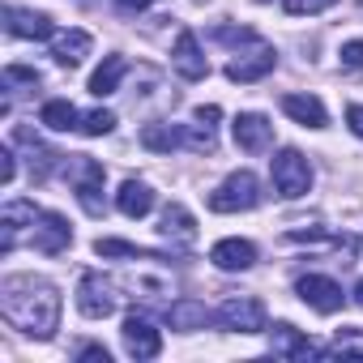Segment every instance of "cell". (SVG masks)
<instances>
[{
	"mask_svg": "<svg viewBox=\"0 0 363 363\" xmlns=\"http://www.w3.org/2000/svg\"><path fill=\"white\" fill-rule=\"evenodd\" d=\"M0 316L26 337H52L60 329V291L30 274H9L0 282Z\"/></svg>",
	"mask_w": 363,
	"mask_h": 363,
	"instance_id": "obj_1",
	"label": "cell"
},
{
	"mask_svg": "<svg viewBox=\"0 0 363 363\" xmlns=\"http://www.w3.org/2000/svg\"><path fill=\"white\" fill-rule=\"evenodd\" d=\"M257 206H261V179L252 171H231L210 193V210L214 214H240V210H257Z\"/></svg>",
	"mask_w": 363,
	"mask_h": 363,
	"instance_id": "obj_2",
	"label": "cell"
},
{
	"mask_svg": "<svg viewBox=\"0 0 363 363\" xmlns=\"http://www.w3.org/2000/svg\"><path fill=\"white\" fill-rule=\"evenodd\" d=\"M269 171H274L278 197H286V201H299V197L312 189V162H308L299 150H278V154L269 158Z\"/></svg>",
	"mask_w": 363,
	"mask_h": 363,
	"instance_id": "obj_3",
	"label": "cell"
},
{
	"mask_svg": "<svg viewBox=\"0 0 363 363\" xmlns=\"http://www.w3.org/2000/svg\"><path fill=\"white\" fill-rule=\"evenodd\" d=\"M69 175H73V193H77L82 210H86L90 218H103V179H107L103 162H99V158H86V154H77V158H73V167H69Z\"/></svg>",
	"mask_w": 363,
	"mask_h": 363,
	"instance_id": "obj_4",
	"label": "cell"
},
{
	"mask_svg": "<svg viewBox=\"0 0 363 363\" xmlns=\"http://www.w3.org/2000/svg\"><path fill=\"white\" fill-rule=\"evenodd\" d=\"M274 65H278V52H274L269 43L252 39L244 52H235V60L227 65V77H231V82H240V86H248V82L269 77V73H274Z\"/></svg>",
	"mask_w": 363,
	"mask_h": 363,
	"instance_id": "obj_5",
	"label": "cell"
},
{
	"mask_svg": "<svg viewBox=\"0 0 363 363\" xmlns=\"http://www.w3.org/2000/svg\"><path fill=\"white\" fill-rule=\"evenodd\" d=\"M77 308L90 316V320H103L120 308V295H116V282H107L103 274H86L77 282Z\"/></svg>",
	"mask_w": 363,
	"mask_h": 363,
	"instance_id": "obj_6",
	"label": "cell"
},
{
	"mask_svg": "<svg viewBox=\"0 0 363 363\" xmlns=\"http://www.w3.org/2000/svg\"><path fill=\"white\" fill-rule=\"evenodd\" d=\"M218 325L231 329V333H261L265 329V303L252 299V295H231L218 308Z\"/></svg>",
	"mask_w": 363,
	"mask_h": 363,
	"instance_id": "obj_7",
	"label": "cell"
},
{
	"mask_svg": "<svg viewBox=\"0 0 363 363\" xmlns=\"http://www.w3.org/2000/svg\"><path fill=\"white\" fill-rule=\"evenodd\" d=\"M120 337H124V350H128V359H158V350H162V333L154 329V320L150 316H124V329H120Z\"/></svg>",
	"mask_w": 363,
	"mask_h": 363,
	"instance_id": "obj_8",
	"label": "cell"
},
{
	"mask_svg": "<svg viewBox=\"0 0 363 363\" xmlns=\"http://www.w3.org/2000/svg\"><path fill=\"white\" fill-rule=\"evenodd\" d=\"M30 244H35L43 257H56V252H65V248L73 244V227L65 223V214L39 210V223H35V231H30Z\"/></svg>",
	"mask_w": 363,
	"mask_h": 363,
	"instance_id": "obj_9",
	"label": "cell"
},
{
	"mask_svg": "<svg viewBox=\"0 0 363 363\" xmlns=\"http://www.w3.org/2000/svg\"><path fill=\"white\" fill-rule=\"evenodd\" d=\"M295 291H299V299H303L308 308H316L320 316H329V312H337V308L346 303L342 286H337L333 278H325V274H303V278L295 282Z\"/></svg>",
	"mask_w": 363,
	"mask_h": 363,
	"instance_id": "obj_10",
	"label": "cell"
},
{
	"mask_svg": "<svg viewBox=\"0 0 363 363\" xmlns=\"http://www.w3.org/2000/svg\"><path fill=\"white\" fill-rule=\"evenodd\" d=\"M231 133H235V145L244 154H265L274 145V124L261 111H240L235 124H231Z\"/></svg>",
	"mask_w": 363,
	"mask_h": 363,
	"instance_id": "obj_11",
	"label": "cell"
},
{
	"mask_svg": "<svg viewBox=\"0 0 363 363\" xmlns=\"http://www.w3.org/2000/svg\"><path fill=\"white\" fill-rule=\"evenodd\" d=\"M171 65H175V73L184 77V82H201V77H210V60H206V52H201V43H197L193 30H179L175 48H171Z\"/></svg>",
	"mask_w": 363,
	"mask_h": 363,
	"instance_id": "obj_12",
	"label": "cell"
},
{
	"mask_svg": "<svg viewBox=\"0 0 363 363\" xmlns=\"http://www.w3.org/2000/svg\"><path fill=\"white\" fill-rule=\"evenodd\" d=\"M158 235H162L171 248H193V244H197V218H193L184 206H167L162 218H158Z\"/></svg>",
	"mask_w": 363,
	"mask_h": 363,
	"instance_id": "obj_13",
	"label": "cell"
},
{
	"mask_svg": "<svg viewBox=\"0 0 363 363\" xmlns=\"http://www.w3.org/2000/svg\"><path fill=\"white\" fill-rule=\"evenodd\" d=\"M218 107L210 103V107H197L193 111V124L184 128V145L189 150H197V154H214V145H218Z\"/></svg>",
	"mask_w": 363,
	"mask_h": 363,
	"instance_id": "obj_14",
	"label": "cell"
},
{
	"mask_svg": "<svg viewBox=\"0 0 363 363\" xmlns=\"http://www.w3.org/2000/svg\"><path fill=\"white\" fill-rule=\"evenodd\" d=\"M210 261H214L223 274H244V269L257 265V248H252L248 240H218L214 252H210Z\"/></svg>",
	"mask_w": 363,
	"mask_h": 363,
	"instance_id": "obj_15",
	"label": "cell"
},
{
	"mask_svg": "<svg viewBox=\"0 0 363 363\" xmlns=\"http://www.w3.org/2000/svg\"><path fill=\"white\" fill-rule=\"evenodd\" d=\"M35 218H39V210L30 201H9L0 210V252H13L22 240V223H35Z\"/></svg>",
	"mask_w": 363,
	"mask_h": 363,
	"instance_id": "obj_16",
	"label": "cell"
},
{
	"mask_svg": "<svg viewBox=\"0 0 363 363\" xmlns=\"http://www.w3.org/2000/svg\"><path fill=\"white\" fill-rule=\"evenodd\" d=\"M116 210L124 218H145L154 210V189L145 184V179H124L120 193H116Z\"/></svg>",
	"mask_w": 363,
	"mask_h": 363,
	"instance_id": "obj_17",
	"label": "cell"
},
{
	"mask_svg": "<svg viewBox=\"0 0 363 363\" xmlns=\"http://www.w3.org/2000/svg\"><path fill=\"white\" fill-rule=\"evenodd\" d=\"M167 320H171V329H179V333H193V329H206L210 320H218L201 299H175L171 308H167Z\"/></svg>",
	"mask_w": 363,
	"mask_h": 363,
	"instance_id": "obj_18",
	"label": "cell"
},
{
	"mask_svg": "<svg viewBox=\"0 0 363 363\" xmlns=\"http://www.w3.org/2000/svg\"><path fill=\"white\" fill-rule=\"evenodd\" d=\"M282 111H286L295 124H303V128H325V124H329V111H325V103H320L316 94H286V99H282Z\"/></svg>",
	"mask_w": 363,
	"mask_h": 363,
	"instance_id": "obj_19",
	"label": "cell"
},
{
	"mask_svg": "<svg viewBox=\"0 0 363 363\" xmlns=\"http://www.w3.org/2000/svg\"><path fill=\"white\" fill-rule=\"evenodd\" d=\"M5 30L18 39H52V22L48 13H30V9H5Z\"/></svg>",
	"mask_w": 363,
	"mask_h": 363,
	"instance_id": "obj_20",
	"label": "cell"
},
{
	"mask_svg": "<svg viewBox=\"0 0 363 363\" xmlns=\"http://www.w3.org/2000/svg\"><path fill=\"white\" fill-rule=\"evenodd\" d=\"M269 350L282 354V359H308V354H316V346H312L295 325H286V320L269 329Z\"/></svg>",
	"mask_w": 363,
	"mask_h": 363,
	"instance_id": "obj_21",
	"label": "cell"
},
{
	"mask_svg": "<svg viewBox=\"0 0 363 363\" xmlns=\"http://www.w3.org/2000/svg\"><path fill=\"white\" fill-rule=\"evenodd\" d=\"M90 35L86 30H65V35H56L52 39V56H56V65H65V69H73V65H82L86 56H90Z\"/></svg>",
	"mask_w": 363,
	"mask_h": 363,
	"instance_id": "obj_22",
	"label": "cell"
},
{
	"mask_svg": "<svg viewBox=\"0 0 363 363\" xmlns=\"http://www.w3.org/2000/svg\"><path fill=\"white\" fill-rule=\"evenodd\" d=\"M124 73H128V60L124 56H107L99 69H94V77H90V94H116L120 90V82H124Z\"/></svg>",
	"mask_w": 363,
	"mask_h": 363,
	"instance_id": "obj_23",
	"label": "cell"
},
{
	"mask_svg": "<svg viewBox=\"0 0 363 363\" xmlns=\"http://www.w3.org/2000/svg\"><path fill=\"white\" fill-rule=\"evenodd\" d=\"M141 145H145V150H154V154H171V150L184 145V128H171V124L154 120V124H145V128H141Z\"/></svg>",
	"mask_w": 363,
	"mask_h": 363,
	"instance_id": "obj_24",
	"label": "cell"
},
{
	"mask_svg": "<svg viewBox=\"0 0 363 363\" xmlns=\"http://www.w3.org/2000/svg\"><path fill=\"white\" fill-rule=\"evenodd\" d=\"M39 124H48L52 133H73V128H82V124H77V107H73L69 99H52V103H43Z\"/></svg>",
	"mask_w": 363,
	"mask_h": 363,
	"instance_id": "obj_25",
	"label": "cell"
},
{
	"mask_svg": "<svg viewBox=\"0 0 363 363\" xmlns=\"http://www.w3.org/2000/svg\"><path fill=\"white\" fill-rule=\"evenodd\" d=\"M18 141H26V145H30V171H35V179H48V175L56 171L60 154H56V150H48V145H39L30 133H18Z\"/></svg>",
	"mask_w": 363,
	"mask_h": 363,
	"instance_id": "obj_26",
	"label": "cell"
},
{
	"mask_svg": "<svg viewBox=\"0 0 363 363\" xmlns=\"http://www.w3.org/2000/svg\"><path fill=\"white\" fill-rule=\"evenodd\" d=\"M94 252H99V257H133V261H154V252H145V248H137V244H124V240H99V244H94Z\"/></svg>",
	"mask_w": 363,
	"mask_h": 363,
	"instance_id": "obj_27",
	"label": "cell"
},
{
	"mask_svg": "<svg viewBox=\"0 0 363 363\" xmlns=\"http://www.w3.org/2000/svg\"><path fill=\"white\" fill-rule=\"evenodd\" d=\"M320 354H363V333L346 329V333H337V337L329 342V350H320Z\"/></svg>",
	"mask_w": 363,
	"mask_h": 363,
	"instance_id": "obj_28",
	"label": "cell"
},
{
	"mask_svg": "<svg viewBox=\"0 0 363 363\" xmlns=\"http://www.w3.org/2000/svg\"><path fill=\"white\" fill-rule=\"evenodd\" d=\"M282 5H286V13H291V18H312V13L333 9L337 0H282Z\"/></svg>",
	"mask_w": 363,
	"mask_h": 363,
	"instance_id": "obj_29",
	"label": "cell"
},
{
	"mask_svg": "<svg viewBox=\"0 0 363 363\" xmlns=\"http://www.w3.org/2000/svg\"><path fill=\"white\" fill-rule=\"evenodd\" d=\"M111 128H116V116H111V111H90V116L82 120V133H86V137H107Z\"/></svg>",
	"mask_w": 363,
	"mask_h": 363,
	"instance_id": "obj_30",
	"label": "cell"
},
{
	"mask_svg": "<svg viewBox=\"0 0 363 363\" xmlns=\"http://www.w3.org/2000/svg\"><path fill=\"white\" fill-rule=\"evenodd\" d=\"M342 65L346 69H363V39H354V43H342Z\"/></svg>",
	"mask_w": 363,
	"mask_h": 363,
	"instance_id": "obj_31",
	"label": "cell"
},
{
	"mask_svg": "<svg viewBox=\"0 0 363 363\" xmlns=\"http://www.w3.org/2000/svg\"><path fill=\"white\" fill-rule=\"evenodd\" d=\"M13 175H18V154L13 150H0V179L13 184Z\"/></svg>",
	"mask_w": 363,
	"mask_h": 363,
	"instance_id": "obj_32",
	"label": "cell"
},
{
	"mask_svg": "<svg viewBox=\"0 0 363 363\" xmlns=\"http://www.w3.org/2000/svg\"><path fill=\"white\" fill-rule=\"evenodd\" d=\"M77 359H82V363H111L107 346H94V342H90V346H82V350H77Z\"/></svg>",
	"mask_w": 363,
	"mask_h": 363,
	"instance_id": "obj_33",
	"label": "cell"
},
{
	"mask_svg": "<svg viewBox=\"0 0 363 363\" xmlns=\"http://www.w3.org/2000/svg\"><path fill=\"white\" fill-rule=\"evenodd\" d=\"M346 124H350V133H354V137H363V107H359V103L346 111Z\"/></svg>",
	"mask_w": 363,
	"mask_h": 363,
	"instance_id": "obj_34",
	"label": "cell"
},
{
	"mask_svg": "<svg viewBox=\"0 0 363 363\" xmlns=\"http://www.w3.org/2000/svg\"><path fill=\"white\" fill-rule=\"evenodd\" d=\"M145 5H150V0H116V9H120V13H141Z\"/></svg>",
	"mask_w": 363,
	"mask_h": 363,
	"instance_id": "obj_35",
	"label": "cell"
},
{
	"mask_svg": "<svg viewBox=\"0 0 363 363\" xmlns=\"http://www.w3.org/2000/svg\"><path fill=\"white\" fill-rule=\"evenodd\" d=\"M354 303L363 308V278H359V286H354Z\"/></svg>",
	"mask_w": 363,
	"mask_h": 363,
	"instance_id": "obj_36",
	"label": "cell"
},
{
	"mask_svg": "<svg viewBox=\"0 0 363 363\" xmlns=\"http://www.w3.org/2000/svg\"><path fill=\"white\" fill-rule=\"evenodd\" d=\"M261 5H269V0H261Z\"/></svg>",
	"mask_w": 363,
	"mask_h": 363,
	"instance_id": "obj_37",
	"label": "cell"
}]
</instances>
